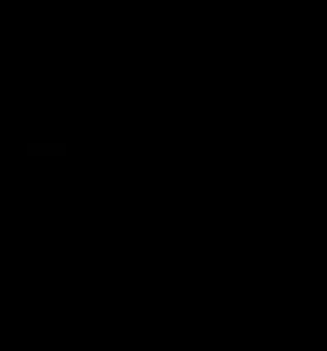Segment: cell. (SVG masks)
I'll list each match as a JSON object with an SVG mask.
<instances>
[{"mask_svg":"<svg viewBox=\"0 0 327 351\" xmlns=\"http://www.w3.org/2000/svg\"><path fill=\"white\" fill-rule=\"evenodd\" d=\"M29 157H66V143H29Z\"/></svg>","mask_w":327,"mask_h":351,"instance_id":"cell-1","label":"cell"}]
</instances>
